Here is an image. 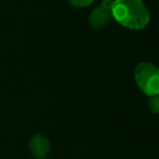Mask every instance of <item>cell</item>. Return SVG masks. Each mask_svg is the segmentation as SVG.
Wrapping results in <instances>:
<instances>
[{"instance_id": "cell-3", "label": "cell", "mask_w": 159, "mask_h": 159, "mask_svg": "<svg viewBox=\"0 0 159 159\" xmlns=\"http://www.w3.org/2000/svg\"><path fill=\"white\" fill-rule=\"evenodd\" d=\"M112 4L113 0H102L99 5H97L88 16V26L92 30H102L104 29L112 20Z\"/></svg>"}, {"instance_id": "cell-5", "label": "cell", "mask_w": 159, "mask_h": 159, "mask_svg": "<svg viewBox=\"0 0 159 159\" xmlns=\"http://www.w3.org/2000/svg\"><path fill=\"white\" fill-rule=\"evenodd\" d=\"M148 108L153 114H159V94L148 98Z\"/></svg>"}, {"instance_id": "cell-6", "label": "cell", "mask_w": 159, "mask_h": 159, "mask_svg": "<svg viewBox=\"0 0 159 159\" xmlns=\"http://www.w3.org/2000/svg\"><path fill=\"white\" fill-rule=\"evenodd\" d=\"M71 6L76 7V9H83L89 6L94 0H66Z\"/></svg>"}, {"instance_id": "cell-1", "label": "cell", "mask_w": 159, "mask_h": 159, "mask_svg": "<svg viewBox=\"0 0 159 159\" xmlns=\"http://www.w3.org/2000/svg\"><path fill=\"white\" fill-rule=\"evenodd\" d=\"M112 19L129 30H143L150 21V12L143 0H113Z\"/></svg>"}, {"instance_id": "cell-4", "label": "cell", "mask_w": 159, "mask_h": 159, "mask_svg": "<svg viewBox=\"0 0 159 159\" xmlns=\"http://www.w3.org/2000/svg\"><path fill=\"white\" fill-rule=\"evenodd\" d=\"M29 149L34 158L47 159L51 150V144L47 137L42 134H34L29 140Z\"/></svg>"}, {"instance_id": "cell-2", "label": "cell", "mask_w": 159, "mask_h": 159, "mask_svg": "<svg viewBox=\"0 0 159 159\" xmlns=\"http://www.w3.org/2000/svg\"><path fill=\"white\" fill-rule=\"evenodd\" d=\"M134 81L148 97L159 94V67L152 62H139L134 68Z\"/></svg>"}]
</instances>
